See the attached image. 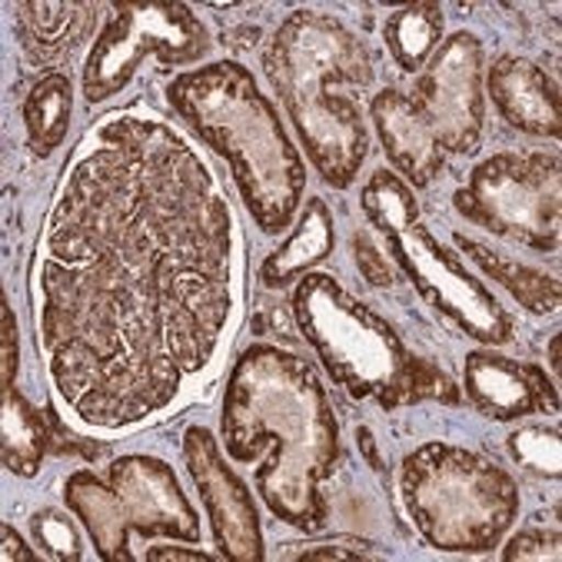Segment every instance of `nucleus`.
<instances>
[{
    "instance_id": "1",
    "label": "nucleus",
    "mask_w": 562,
    "mask_h": 562,
    "mask_svg": "<svg viewBox=\"0 0 562 562\" xmlns=\"http://www.w3.org/2000/svg\"><path fill=\"white\" fill-rule=\"evenodd\" d=\"M80 150L47 227L41 347L80 419L124 426L213 357L234 310V216L160 121L114 117Z\"/></svg>"
},
{
    "instance_id": "2",
    "label": "nucleus",
    "mask_w": 562,
    "mask_h": 562,
    "mask_svg": "<svg viewBox=\"0 0 562 562\" xmlns=\"http://www.w3.org/2000/svg\"><path fill=\"white\" fill-rule=\"evenodd\" d=\"M223 446L234 463H257V493L267 509L306 532L326 526L323 486L340 460V426L310 363L257 344L250 347L223 400Z\"/></svg>"
},
{
    "instance_id": "3",
    "label": "nucleus",
    "mask_w": 562,
    "mask_h": 562,
    "mask_svg": "<svg viewBox=\"0 0 562 562\" xmlns=\"http://www.w3.org/2000/svg\"><path fill=\"white\" fill-rule=\"evenodd\" d=\"M263 70L319 177L347 190L370 157L360 106V93L373 80L370 50L336 18L296 11L273 34Z\"/></svg>"
},
{
    "instance_id": "4",
    "label": "nucleus",
    "mask_w": 562,
    "mask_h": 562,
    "mask_svg": "<svg viewBox=\"0 0 562 562\" xmlns=\"http://www.w3.org/2000/svg\"><path fill=\"white\" fill-rule=\"evenodd\" d=\"M167 93L177 114L231 164L257 227L263 234L290 231L303 200L306 167L254 74L244 64L220 60L180 74Z\"/></svg>"
},
{
    "instance_id": "5",
    "label": "nucleus",
    "mask_w": 562,
    "mask_h": 562,
    "mask_svg": "<svg viewBox=\"0 0 562 562\" xmlns=\"http://www.w3.org/2000/svg\"><path fill=\"white\" fill-rule=\"evenodd\" d=\"M403 499L419 532L442 552L496 549L519 513L513 476L449 442H426L403 463Z\"/></svg>"
},
{
    "instance_id": "6",
    "label": "nucleus",
    "mask_w": 562,
    "mask_h": 562,
    "mask_svg": "<svg viewBox=\"0 0 562 562\" xmlns=\"http://www.w3.org/2000/svg\"><path fill=\"white\" fill-rule=\"evenodd\" d=\"M293 319L336 386L357 400H376L386 409L406 403L409 353L400 333L333 277H300Z\"/></svg>"
},
{
    "instance_id": "7",
    "label": "nucleus",
    "mask_w": 562,
    "mask_h": 562,
    "mask_svg": "<svg viewBox=\"0 0 562 562\" xmlns=\"http://www.w3.org/2000/svg\"><path fill=\"white\" fill-rule=\"evenodd\" d=\"M559 157L555 154H496L483 160L457 190V210L476 227L539 254L559 250Z\"/></svg>"
},
{
    "instance_id": "8",
    "label": "nucleus",
    "mask_w": 562,
    "mask_h": 562,
    "mask_svg": "<svg viewBox=\"0 0 562 562\" xmlns=\"http://www.w3.org/2000/svg\"><path fill=\"white\" fill-rule=\"evenodd\" d=\"M206 50L210 34L187 4L173 0L114 4V18L106 21L83 64V97L90 103L114 97L150 54L160 57L164 67H177L200 60Z\"/></svg>"
},
{
    "instance_id": "9",
    "label": "nucleus",
    "mask_w": 562,
    "mask_h": 562,
    "mask_svg": "<svg viewBox=\"0 0 562 562\" xmlns=\"http://www.w3.org/2000/svg\"><path fill=\"white\" fill-rule=\"evenodd\" d=\"M383 237L390 240L396 267L436 313L486 347H503L513 340V316L503 310L496 293H490L486 283H480L460 263V257L442 247L419 220L386 231Z\"/></svg>"
},
{
    "instance_id": "10",
    "label": "nucleus",
    "mask_w": 562,
    "mask_h": 562,
    "mask_svg": "<svg viewBox=\"0 0 562 562\" xmlns=\"http://www.w3.org/2000/svg\"><path fill=\"white\" fill-rule=\"evenodd\" d=\"M442 154H476L483 140V44L460 31L446 37L409 93Z\"/></svg>"
},
{
    "instance_id": "11",
    "label": "nucleus",
    "mask_w": 562,
    "mask_h": 562,
    "mask_svg": "<svg viewBox=\"0 0 562 562\" xmlns=\"http://www.w3.org/2000/svg\"><path fill=\"white\" fill-rule=\"evenodd\" d=\"M183 460L203 496L210 529L223 559L234 562H260L263 559V532L250 490L223 463L213 436L203 426H187L183 432Z\"/></svg>"
},
{
    "instance_id": "12",
    "label": "nucleus",
    "mask_w": 562,
    "mask_h": 562,
    "mask_svg": "<svg viewBox=\"0 0 562 562\" xmlns=\"http://www.w3.org/2000/svg\"><path fill=\"white\" fill-rule=\"evenodd\" d=\"M110 486L121 496L131 529L144 539H200V516L187 503L177 473L157 457H124L110 467Z\"/></svg>"
},
{
    "instance_id": "13",
    "label": "nucleus",
    "mask_w": 562,
    "mask_h": 562,
    "mask_svg": "<svg viewBox=\"0 0 562 562\" xmlns=\"http://www.w3.org/2000/svg\"><path fill=\"white\" fill-rule=\"evenodd\" d=\"M467 396L483 416L499 423L559 409V390L542 367L516 363L490 350L467 357Z\"/></svg>"
},
{
    "instance_id": "14",
    "label": "nucleus",
    "mask_w": 562,
    "mask_h": 562,
    "mask_svg": "<svg viewBox=\"0 0 562 562\" xmlns=\"http://www.w3.org/2000/svg\"><path fill=\"white\" fill-rule=\"evenodd\" d=\"M490 97L499 117L532 137L559 140L562 114H559V83L526 57H499L490 70Z\"/></svg>"
},
{
    "instance_id": "15",
    "label": "nucleus",
    "mask_w": 562,
    "mask_h": 562,
    "mask_svg": "<svg viewBox=\"0 0 562 562\" xmlns=\"http://www.w3.org/2000/svg\"><path fill=\"white\" fill-rule=\"evenodd\" d=\"M370 117H373V127L380 134V144L390 164L413 187H429L442 170V150L432 131L426 127V121L419 117V110L413 106V100L403 90L386 87L373 97Z\"/></svg>"
},
{
    "instance_id": "16",
    "label": "nucleus",
    "mask_w": 562,
    "mask_h": 562,
    "mask_svg": "<svg viewBox=\"0 0 562 562\" xmlns=\"http://www.w3.org/2000/svg\"><path fill=\"white\" fill-rule=\"evenodd\" d=\"M64 496H67L70 513L87 526L100 559H106V562L131 559V542H127L131 519H127L124 503L114 493V486L97 480V473H90V470H77L64 486Z\"/></svg>"
},
{
    "instance_id": "17",
    "label": "nucleus",
    "mask_w": 562,
    "mask_h": 562,
    "mask_svg": "<svg viewBox=\"0 0 562 562\" xmlns=\"http://www.w3.org/2000/svg\"><path fill=\"white\" fill-rule=\"evenodd\" d=\"M336 234H333V213L319 196H310L296 231L263 260L260 280L270 290H283L293 280L306 277L316 263H323L333 254Z\"/></svg>"
},
{
    "instance_id": "18",
    "label": "nucleus",
    "mask_w": 562,
    "mask_h": 562,
    "mask_svg": "<svg viewBox=\"0 0 562 562\" xmlns=\"http://www.w3.org/2000/svg\"><path fill=\"white\" fill-rule=\"evenodd\" d=\"M18 34L31 60L54 64L87 37L97 8L93 4H21Z\"/></svg>"
},
{
    "instance_id": "19",
    "label": "nucleus",
    "mask_w": 562,
    "mask_h": 562,
    "mask_svg": "<svg viewBox=\"0 0 562 562\" xmlns=\"http://www.w3.org/2000/svg\"><path fill=\"white\" fill-rule=\"evenodd\" d=\"M453 244L493 280L499 283L506 293H513V300L519 306H526L529 313H555L559 310V300H562V290H559V280L536 270V267H522L516 260H506V257H496L490 247H483L480 240H470L467 234H457Z\"/></svg>"
},
{
    "instance_id": "20",
    "label": "nucleus",
    "mask_w": 562,
    "mask_h": 562,
    "mask_svg": "<svg viewBox=\"0 0 562 562\" xmlns=\"http://www.w3.org/2000/svg\"><path fill=\"white\" fill-rule=\"evenodd\" d=\"M47 446H50V432L44 413L11 390L4 396V409H0V449H4L8 470L24 480L37 476Z\"/></svg>"
},
{
    "instance_id": "21",
    "label": "nucleus",
    "mask_w": 562,
    "mask_h": 562,
    "mask_svg": "<svg viewBox=\"0 0 562 562\" xmlns=\"http://www.w3.org/2000/svg\"><path fill=\"white\" fill-rule=\"evenodd\" d=\"M74 114V87L70 77L60 70H50L37 80L31 97L24 100V127H27V144L37 157H47L57 150L67 137Z\"/></svg>"
},
{
    "instance_id": "22",
    "label": "nucleus",
    "mask_w": 562,
    "mask_h": 562,
    "mask_svg": "<svg viewBox=\"0 0 562 562\" xmlns=\"http://www.w3.org/2000/svg\"><path fill=\"white\" fill-rule=\"evenodd\" d=\"M442 11L436 4H409L386 21V47L400 70L416 74L442 41Z\"/></svg>"
},
{
    "instance_id": "23",
    "label": "nucleus",
    "mask_w": 562,
    "mask_h": 562,
    "mask_svg": "<svg viewBox=\"0 0 562 562\" xmlns=\"http://www.w3.org/2000/svg\"><path fill=\"white\" fill-rule=\"evenodd\" d=\"M363 213L380 234H386L419 220V203L400 177H393L390 170H376L363 187Z\"/></svg>"
},
{
    "instance_id": "24",
    "label": "nucleus",
    "mask_w": 562,
    "mask_h": 562,
    "mask_svg": "<svg viewBox=\"0 0 562 562\" xmlns=\"http://www.w3.org/2000/svg\"><path fill=\"white\" fill-rule=\"evenodd\" d=\"M513 460L539 480H559L562 476V436L559 429L546 426H526L509 436Z\"/></svg>"
},
{
    "instance_id": "25",
    "label": "nucleus",
    "mask_w": 562,
    "mask_h": 562,
    "mask_svg": "<svg viewBox=\"0 0 562 562\" xmlns=\"http://www.w3.org/2000/svg\"><path fill=\"white\" fill-rule=\"evenodd\" d=\"M34 529V539L37 546L50 555V559H60V562H77L83 559V546H80V536L70 522V516L57 513V509H41L31 522Z\"/></svg>"
},
{
    "instance_id": "26",
    "label": "nucleus",
    "mask_w": 562,
    "mask_h": 562,
    "mask_svg": "<svg viewBox=\"0 0 562 562\" xmlns=\"http://www.w3.org/2000/svg\"><path fill=\"white\" fill-rule=\"evenodd\" d=\"M419 400H439L457 406L460 403V390L449 380L439 367H432L429 360H416L409 357L406 367V403H419Z\"/></svg>"
},
{
    "instance_id": "27",
    "label": "nucleus",
    "mask_w": 562,
    "mask_h": 562,
    "mask_svg": "<svg viewBox=\"0 0 562 562\" xmlns=\"http://www.w3.org/2000/svg\"><path fill=\"white\" fill-rule=\"evenodd\" d=\"M559 529H522L519 536L509 539V546L503 549L506 562H555L559 552Z\"/></svg>"
},
{
    "instance_id": "28",
    "label": "nucleus",
    "mask_w": 562,
    "mask_h": 562,
    "mask_svg": "<svg viewBox=\"0 0 562 562\" xmlns=\"http://www.w3.org/2000/svg\"><path fill=\"white\" fill-rule=\"evenodd\" d=\"M353 254H357V267H360V273H363V280H367L370 286H393L396 277H393L386 257H383L363 234L353 240Z\"/></svg>"
},
{
    "instance_id": "29",
    "label": "nucleus",
    "mask_w": 562,
    "mask_h": 562,
    "mask_svg": "<svg viewBox=\"0 0 562 562\" xmlns=\"http://www.w3.org/2000/svg\"><path fill=\"white\" fill-rule=\"evenodd\" d=\"M4 336H0V340H4V363H0V396H8L11 390H14V376H18V319H14V310L4 303Z\"/></svg>"
},
{
    "instance_id": "30",
    "label": "nucleus",
    "mask_w": 562,
    "mask_h": 562,
    "mask_svg": "<svg viewBox=\"0 0 562 562\" xmlns=\"http://www.w3.org/2000/svg\"><path fill=\"white\" fill-rule=\"evenodd\" d=\"M150 562H210L213 555L203 549H177V546H154L147 549Z\"/></svg>"
},
{
    "instance_id": "31",
    "label": "nucleus",
    "mask_w": 562,
    "mask_h": 562,
    "mask_svg": "<svg viewBox=\"0 0 562 562\" xmlns=\"http://www.w3.org/2000/svg\"><path fill=\"white\" fill-rule=\"evenodd\" d=\"M290 559H373L367 549H344V546H313L306 552H293Z\"/></svg>"
},
{
    "instance_id": "32",
    "label": "nucleus",
    "mask_w": 562,
    "mask_h": 562,
    "mask_svg": "<svg viewBox=\"0 0 562 562\" xmlns=\"http://www.w3.org/2000/svg\"><path fill=\"white\" fill-rule=\"evenodd\" d=\"M0 536H4V559L8 562H31L34 559V552L27 549V542L18 536L14 526H0Z\"/></svg>"
},
{
    "instance_id": "33",
    "label": "nucleus",
    "mask_w": 562,
    "mask_h": 562,
    "mask_svg": "<svg viewBox=\"0 0 562 562\" xmlns=\"http://www.w3.org/2000/svg\"><path fill=\"white\" fill-rule=\"evenodd\" d=\"M357 439H360V449H363V457L370 460L373 470H383V460L376 453V442H373V432L370 429H357Z\"/></svg>"
},
{
    "instance_id": "34",
    "label": "nucleus",
    "mask_w": 562,
    "mask_h": 562,
    "mask_svg": "<svg viewBox=\"0 0 562 562\" xmlns=\"http://www.w3.org/2000/svg\"><path fill=\"white\" fill-rule=\"evenodd\" d=\"M559 347H562V340H559V336H552V344H549V363H552V373H555V376L562 373V357H559Z\"/></svg>"
}]
</instances>
